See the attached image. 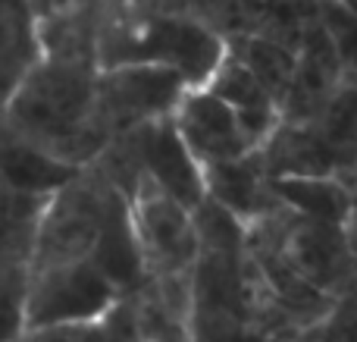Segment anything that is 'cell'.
I'll return each instance as SVG.
<instances>
[{"instance_id": "6da1fadb", "label": "cell", "mask_w": 357, "mask_h": 342, "mask_svg": "<svg viewBox=\"0 0 357 342\" xmlns=\"http://www.w3.org/2000/svg\"><path fill=\"white\" fill-rule=\"evenodd\" d=\"M98 63L41 54L0 117L35 148L66 167H88L110 142L98 119Z\"/></svg>"}, {"instance_id": "603a6c76", "label": "cell", "mask_w": 357, "mask_h": 342, "mask_svg": "<svg viewBox=\"0 0 357 342\" xmlns=\"http://www.w3.org/2000/svg\"><path fill=\"white\" fill-rule=\"evenodd\" d=\"M29 3H31V13H35V19H47V16H54V13L66 10L73 0H29Z\"/></svg>"}, {"instance_id": "30bf717a", "label": "cell", "mask_w": 357, "mask_h": 342, "mask_svg": "<svg viewBox=\"0 0 357 342\" xmlns=\"http://www.w3.org/2000/svg\"><path fill=\"white\" fill-rule=\"evenodd\" d=\"M129 142L135 163L144 179H151L160 192H167L182 207L195 211L204 201V170L188 154L185 142L178 138L173 117L157 119V123L138 126L132 132H123Z\"/></svg>"}, {"instance_id": "3957f363", "label": "cell", "mask_w": 357, "mask_h": 342, "mask_svg": "<svg viewBox=\"0 0 357 342\" xmlns=\"http://www.w3.org/2000/svg\"><path fill=\"white\" fill-rule=\"evenodd\" d=\"M266 176H339L357 167V82L339 91L304 123H276L257 148Z\"/></svg>"}, {"instance_id": "4fadbf2b", "label": "cell", "mask_w": 357, "mask_h": 342, "mask_svg": "<svg viewBox=\"0 0 357 342\" xmlns=\"http://www.w3.org/2000/svg\"><path fill=\"white\" fill-rule=\"evenodd\" d=\"M204 198L216 201L241 226L254 223L257 217L279 207V198L273 195L270 176H266L257 151L235 157V161L204 167Z\"/></svg>"}, {"instance_id": "277c9868", "label": "cell", "mask_w": 357, "mask_h": 342, "mask_svg": "<svg viewBox=\"0 0 357 342\" xmlns=\"http://www.w3.org/2000/svg\"><path fill=\"white\" fill-rule=\"evenodd\" d=\"M113 186L94 167H82L66 186L47 195L31 239L29 270L91 261Z\"/></svg>"}, {"instance_id": "ac0fdd59", "label": "cell", "mask_w": 357, "mask_h": 342, "mask_svg": "<svg viewBox=\"0 0 357 342\" xmlns=\"http://www.w3.org/2000/svg\"><path fill=\"white\" fill-rule=\"evenodd\" d=\"M317 19L339 57L342 79L357 82V16L348 13L339 0H317Z\"/></svg>"}, {"instance_id": "4316f807", "label": "cell", "mask_w": 357, "mask_h": 342, "mask_svg": "<svg viewBox=\"0 0 357 342\" xmlns=\"http://www.w3.org/2000/svg\"><path fill=\"white\" fill-rule=\"evenodd\" d=\"M16 342H41V333H25V336L16 339Z\"/></svg>"}, {"instance_id": "d4e9b609", "label": "cell", "mask_w": 357, "mask_h": 342, "mask_svg": "<svg viewBox=\"0 0 357 342\" xmlns=\"http://www.w3.org/2000/svg\"><path fill=\"white\" fill-rule=\"evenodd\" d=\"M285 342H320V336H317V327H310V330L295 333V336H291V339H285Z\"/></svg>"}, {"instance_id": "7402d4cb", "label": "cell", "mask_w": 357, "mask_h": 342, "mask_svg": "<svg viewBox=\"0 0 357 342\" xmlns=\"http://www.w3.org/2000/svg\"><path fill=\"white\" fill-rule=\"evenodd\" d=\"M335 179L342 182V188H345V198H348V217H357V167H348L342 170Z\"/></svg>"}, {"instance_id": "484cf974", "label": "cell", "mask_w": 357, "mask_h": 342, "mask_svg": "<svg viewBox=\"0 0 357 342\" xmlns=\"http://www.w3.org/2000/svg\"><path fill=\"white\" fill-rule=\"evenodd\" d=\"M339 3H342V6H345V10H348V13H354V16H357V0H339Z\"/></svg>"}, {"instance_id": "8992f818", "label": "cell", "mask_w": 357, "mask_h": 342, "mask_svg": "<svg viewBox=\"0 0 357 342\" xmlns=\"http://www.w3.org/2000/svg\"><path fill=\"white\" fill-rule=\"evenodd\" d=\"M185 91L188 85L167 66L123 63V66L98 69V82H94L98 119L107 138H116L138 126L169 119Z\"/></svg>"}, {"instance_id": "5b68a950", "label": "cell", "mask_w": 357, "mask_h": 342, "mask_svg": "<svg viewBox=\"0 0 357 342\" xmlns=\"http://www.w3.org/2000/svg\"><path fill=\"white\" fill-rule=\"evenodd\" d=\"M119 289L91 261L29 270L25 283V327L47 333L60 327L91 324L119 302Z\"/></svg>"}, {"instance_id": "52a82bcc", "label": "cell", "mask_w": 357, "mask_h": 342, "mask_svg": "<svg viewBox=\"0 0 357 342\" xmlns=\"http://www.w3.org/2000/svg\"><path fill=\"white\" fill-rule=\"evenodd\" d=\"M129 211L144 276H169L195 267L197 236L188 207L144 179L129 198Z\"/></svg>"}, {"instance_id": "9a60e30c", "label": "cell", "mask_w": 357, "mask_h": 342, "mask_svg": "<svg viewBox=\"0 0 357 342\" xmlns=\"http://www.w3.org/2000/svg\"><path fill=\"white\" fill-rule=\"evenodd\" d=\"M79 173L75 167L54 161L41 148L22 138L3 117H0V182L25 195H54Z\"/></svg>"}, {"instance_id": "8fae6325", "label": "cell", "mask_w": 357, "mask_h": 342, "mask_svg": "<svg viewBox=\"0 0 357 342\" xmlns=\"http://www.w3.org/2000/svg\"><path fill=\"white\" fill-rule=\"evenodd\" d=\"M342 82L345 79H342L339 57L314 13L295 50V69H291V82L285 88L282 104H279V123H304L314 113H320L323 104L339 91Z\"/></svg>"}, {"instance_id": "ffe728a7", "label": "cell", "mask_w": 357, "mask_h": 342, "mask_svg": "<svg viewBox=\"0 0 357 342\" xmlns=\"http://www.w3.org/2000/svg\"><path fill=\"white\" fill-rule=\"evenodd\" d=\"M25 283L29 274L0 283V342H16L29 333L25 327Z\"/></svg>"}, {"instance_id": "83f0119b", "label": "cell", "mask_w": 357, "mask_h": 342, "mask_svg": "<svg viewBox=\"0 0 357 342\" xmlns=\"http://www.w3.org/2000/svg\"><path fill=\"white\" fill-rule=\"evenodd\" d=\"M41 342H56L54 333H41Z\"/></svg>"}, {"instance_id": "d6986e66", "label": "cell", "mask_w": 357, "mask_h": 342, "mask_svg": "<svg viewBox=\"0 0 357 342\" xmlns=\"http://www.w3.org/2000/svg\"><path fill=\"white\" fill-rule=\"evenodd\" d=\"M197 0H104V22H138L151 16L195 13Z\"/></svg>"}, {"instance_id": "ba28073f", "label": "cell", "mask_w": 357, "mask_h": 342, "mask_svg": "<svg viewBox=\"0 0 357 342\" xmlns=\"http://www.w3.org/2000/svg\"><path fill=\"white\" fill-rule=\"evenodd\" d=\"M279 245L301 280H307L326 299H339L351 283H357V264L348 245L345 226L320 223L279 207Z\"/></svg>"}, {"instance_id": "44dd1931", "label": "cell", "mask_w": 357, "mask_h": 342, "mask_svg": "<svg viewBox=\"0 0 357 342\" xmlns=\"http://www.w3.org/2000/svg\"><path fill=\"white\" fill-rule=\"evenodd\" d=\"M320 342H357V283L333 302L329 314L317 324Z\"/></svg>"}, {"instance_id": "9c48e42d", "label": "cell", "mask_w": 357, "mask_h": 342, "mask_svg": "<svg viewBox=\"0 0 357 342\" xmlns=\"http://www.w3.org/2000/svg\"><path fill=\"white\" fill-rule=\"evenodd\" d=\"M173 126L197 167H213L257 151L235 110L207 88H188L173 113Z\"/></svg>"}, {"instance_id": "7c38bea8", "label": "cell", "mask_w": 357, "mask_h": 342, "mask_svg": "<svg viewBox=\"0 0 357 342\" xmlns=\"http://www.w3.org/2000/svg\"><path fill=\"white\" fill-rule=\"evenodd\" d=\"M126 302L142 342H191V270L142 276Z\"/></svg>"}, {"instance_id": "7a4b0ae2", "label": "cell", "mask_w": 357, "mask_h": 342, "mask_svg": "<svg viewBox=\"0 0 357 342\" xmlns=\"http://www.w3.org/2000/svg\"><path fill=\"white\" fill-rule=\"evenodd\" d=\"M226 57V44L210 25L188 13L138 22H104L98 35V66L151 63L173 69L188 88H204Z\"/></svg>"}, {"instance_id": "cb8c5ba5", "label": "cell", "mask_w": 357, "mask_h": 342, "mask_svg": "<svg viewBox=\"0 0 357 342\" xmlns=\"http://www.w3.org/2000/svg\"><path fill=\"white\" fill-rule=\"evenodd\" d=\"M345 236H348V245H351V255H354V264H357V217L345 220Z\"/></svg>"}, {"instance_id": "e0dca14e", "label": "cell", "mask_w": 357, "mask_h": 342, "mask_svg": "<svg viewBox=\"0 0 357 342\" xmlns=\"http://www.w3.org/2000/svg\"><path fill=\"white\" fill-rule=\"evenodd\" d=\"M226 54L235 57L276 98V104H282L285 88L291 82V69H295V50L266 41V38H235V41H226Z\"/></svg>"}, {"instance_id": "2e32d148", "label": "cell", "mask_w": 357, "mask_h": 342, "mask_svg": "<svg viewBox=\"0 0 357 342\" xmlns=\"http://www.w3.org/2000/svg\"><path fill=\"white\" fill-rule=\"evenodd\" d=\"M270 186L279 205L298 217L345 226L348 198L335 176H279V179H270Z\"/></svg>"}, {"instance_id": "5bb4252c", "label": "cell", "mask_w": 357, "mask_h": 342, "mask_svg": "<svg viewBox=\"0 0 357 342\" xmlns=\"http://www.w3.org/2000/svg\"><path fill=\"white\" fill-rule=\"evenodd\" d=\"M204 88L213 91L216 98L226 101V104L232 107L235 117H238L241 126H245V132H248L254 148H260L264 138L276 129V123H279L276 98H273V94L266 91L235 57H229V54L222 57L216 73L210 75V82Z\"/></svg>"}]
</instances>
